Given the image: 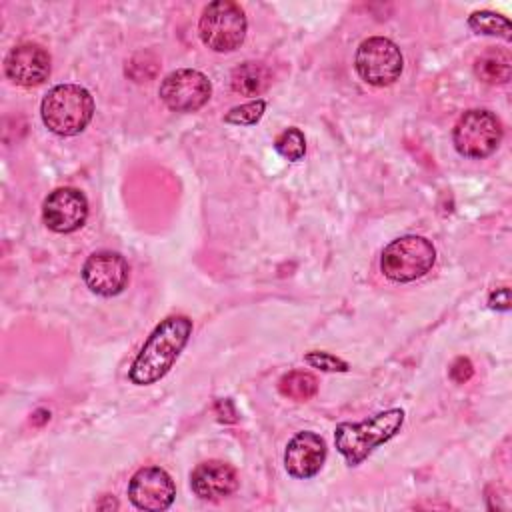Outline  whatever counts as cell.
<instances>
[{
    "label": "cell",
    "instance_id": "obj_15",
    "mask_svg": "<svg viewBox=\"0 0 512 512\" xmlns=\"http://www.w3.org/2000/svg\"><path fill=\"white\" fill-rule=\"evenodd\" d=\"M270 84V70L262 62L246 60L230 74V86L240 96H258Z\"/></svg>",
    "mask_w": 512,
    "mask_h": 512
},
{
    "label": "cell",
    "instance_id": "obj_13",
    "mask_svg": "<svg viewBox=\"0 0 512 512\" xmlns=\"http://www.w3.org/2000/svg\"><path fill=\"white\" fill-rule=\"evenodd\" d=\"M326 460V442L312 430L294 434L284 450V468L290 476L306 480L320 472Z\"/></svg>",
    "mask_w": 512,
    "mask_h": 512
},
{
    "label": "cell",
    "instance_id": "obj_3",
    "mask_svg": "<svg viewBox=\"0 0 512 512\" xmlns=\"http://www.w3.org/2000/svg\"><path fill=\"white\" fill-rule=\"evenodd\" d=\"M40 116L50 132L58 136H76L94 116V98L78 84H58L44 96Z\"/></svg>",
    "mask_w": 512,
    "mask_h": 512
},
{
    "label": "cell",
    "instance_id": "obj_5",
    "mask_svg": "<svg viewBox=\"0 0 512 512\" xmlns=\"http://www.w3.org/2000/svg\"><path fill=\"white\" fill-rule=\"evenodd\" d=\"M246 14L244 10L230 0L210 2L200 16L198 32L204 46L214 52H232L236 50L246 36Z\"/></svg>",
    "mask_w": 512,
    "mask_h": 512
},
{
    "label": "cell",
    "instance_id": "obj_23",
    "mask_svg": "<svg viewBox=\"0 0 512 512\" xmlns=\"http://www.w3.org/2000/svg\"><path fill=\"white\" fill-rule=\"evenodd\" d=\"M488 306H490L492 310H500V312L510 310V288H508V286L496 288V290L488 296Z\"/></svg>",
    "mask_w": 512,
    "mask_h": 512
},
{
    "label": "cell",
    "instance_id": "obj_2",
    "mask_svg": "<svg viewBox=\"0 0 512 512\" xmlns=\"http://www.w3.org/2000/svg\"><path fill=\"white\" fill-rule=\"evenodd\" d=\"M404 424L402 408H388L362 422H340L334 430L336 450L348 466L362 464L374 448L394 438Z\"/></svg>",
    "mask_w": 512,
    "mask_h": 512
},
{
    "label": "cell",
    "instance_id": "obj_18",
    "mask_svg": "<svg viewBox=\"0 0 512 512\" xmlns=\"http://www.w3.org/2000/svg\"><path fill=\"white\" fill-rule=\"evenodd\" d=\"M468 26L476 34H486V36H498L502 40H510L512 36V26L510 20L502 14L490 12V10H476L468 16Z\"/></svg>",
    "mask_w": 512,
    "mask_h": 512
},
{
    "label": "cell",
    "instance_id": "obj_8",
    "mask_svg": "<svg viewBox=\"0 0 512 512\" xmlns=\"http://www.w3.org/2000/svg\"><path fill=\"white\" fill-rule=\"evenodd\" d=\"M212 94L208 76L194 68H178L164 76L158 88L160 100L174 112H196Z\"/></svg>",
    "mask_w": 512,
    "mask_h": 512
},
{
    "label": "cell",
    "instance_id": "obj_9",
    "mask_svg": "<svg viewBox=\"0 0 512 512\" xmlns=\"http://www.w3.org/2000/svg\"><path fill=\"white\" fill-rule=\"evenodd\" d=\"M88 218V200L84 192L72 186L52 190L42 204L44 224L58 234H70L84 226Z\"/></svg>",
    "mask_w": 512,
    "mask_h": 512
},
{
    "label": "cell",
    "instance_id": "obj_12",
    "mask_svg": "<svg viewBox=\"0 0 512 512\" xmlns=\"http://www.w3.org/2000/svg\"><path fill=\"white\" fill-rule=\"evenodd\" d=\"M4 72L18 86H40L50 76V54L32 42L18 44L6 54Z\"/></svg>",
    "mask_w": 512,
    "mask_h": 512
},
{
    "label": "cell",
    "instance_id": "obj_1",
    "mask_svg": "<svg viewBox=\"0 0 512 512\" xmlns=\"http://www.w3.org/2000/svg\"><path fill=\"white\" fill-rule=\"evenodd\" d=\"M192 336V320L188 316L164 318L146 338L136 354L128 378L136 386H150L164 378Z\"/></svg>",
    "mask_w": 512,
    "mask_h": 512
},
{
    "label": "cell",
    "instance_id": "obj_4",
    "mask_svg": "<svg viewBox=\"0 0 512 512\" xmlns=\"http://www.w3.org/2000/svg\"><path fill=\"white\" fill-rule=\"evenodd\" d=\"M436 262L434 244L418 234L392 240L380 256V270L392 282H412L432 270Z\"/></svg>",
    "mask_w": 512,
    "mask_h": 512
},
{
    "label": "cell",
    "instance_id": "obj_10",
    "mask_svg": "<svg viewBox=\"0 0 512 512\" xmlns=\"http://www.w3.org/2000/svg\"><path fill=\"white\" fill-rule=\"evenodd\" d=\"M128 276L130 266L126 258L112 250L90 254L82 266L84 284L90 288V292L106 298L120 294L128 284Z\"/></svg>",
    "mask_w": 512,
    "mask_h": 512
},
{
    "label": "cell",
    "instance_id": "obj_20",
    "mask_svg": "<svg viewBox=\"0 0 512 512\" xmlns=\"http://www.w3.org/2000/svg\"><path fill=\"white\" fill-rule=\"evenodd\" d=\"M264 110H266V102L262 98H256V100H250L246 104L234 106L224 116V122L234 124V126H254L264 116Z\"/></svg>",
    "mask_w": 512,
    "mask_h": 512
},
{
    "label": "cell",
    "instance_id": "obj_6",
    "mask_svg": "<svg viewBox=\"0 0 512 512\" xmlns=\"http://www.w3.org/2000/svg\"><path fill=\"white\" fill-rule=\"evenodd\" d=\"M502 140V124L498 116L490 110L474 108L464 112L454 130L452 142L458 154L466 158H486L500 146Z\"/></svg>",
    "mask_w": 512,
    "mask_h": 512
},
{
    "label": "cell",
    "instance_id": "obj_19",
    "mask_svg": "<svg viewBox=\"0 0 512 512\" xmlns=\"http://www.w3.org/2000/svg\"><path fill=\"white\" fill-rule=\"evenodd\" d=\"M274 148L276 152L290 160V162H298L304 158L306 154V138H304V132L296 126L292 128H286L282 134H278V138L274 140Z\"/></svg>",
    "mask_w": 512,
    "mask_h": 512
},
{
    "label": "cell",
    "instance_id": "obj_16",
    "mask_svg": "<svg viewBox=\"0 0 512 512\" xmlns=\"http://www.w3.org/2000/svg\"><path fill=\"white\" fill-rule=\"evenodd\" d=\"M512 62L502 50L484 52L474 60V74L486 84H506L510 80Z\"/></svg>",
    "mask_w": 512,
    "mask_h": 512
},
{
    "label": "cell",
    "instance_id": "obj_22",
    "mask_svg": "<svg viewBox=\"0 0 512 512\" xmlns=\"http://www.w3.org/2000/svg\"><path fill=\"white\" fill-rule=\"evenodd\" d=\"M472 374H474L472 362H470L468 358H464V356L456 358V360L452 362V366H450V378H452L456 384L468 382V380L472 378Z\"/></svg>",
    "mask_w": 512,
    "mask_h": 512
},
{
    "label": "cell",
    "instance_id": "obj_11",
    "mask_svg": "<svg viewBox=\"0 0 512 512\" xmlns=\"http://www.w3.org/2000/svg\"><path fill=\"white\" fill-rule=\"evenodd\" d=\"M128 498L140 510H166L176 498V486L164 468L144 466L132 474Z\"/></svg>",
    "mask_w": 512,
    "mask_h": 512
},
{
    "label": "cell",
    "instance_id": "obj_7",
    "mask_svg": "<svg viewBox=\"0 0 512 512\" xmlns=\"http://www.w3.org/2000/svg\"><path fill=\"white\" fill-rule=\"evenodd\" d=\"M354 68L358 76L370 86H390L394 84L404 68V58L400 48L384 36H370L360 42Z\"/></svg>",
    "mask_w": 512,
    "mask_h": 512
},
{
    "label": "cell",
    "instance_id": "obj_14",
    "mask_svg": "<svg viewBox=\"0 0 512 512\" xmlns=\"http://www.w3.org/2000/svg\"><path fill=\"white\" fill-rule=\"evenodd\" d=\"M190 488L200 500L216 502L238 488V474L222 460H206L192 470Z\"/></svg>",
    "mask_w": 512,
    "mask_h": 512
},
{
    "label": "cell",
    "instance_id": "obj_21",
    "mask_svg": "<svg viewBox=\"0 0 512 512\" xmlns=\"http://www.w3.org/2000/svg\"><path fill=\"white\" fill-rule=\"evenodd\" d=\"M304 360L308 366L312 368H318L322 372H348L350 366L346 360L330 354V352H324V350H312V352H306L304 354Z\"/></svg>",
    "mask_w": 512,
    "mask_h": 512
},
{
    "label": "cell",
    "instance_id": "obj_17",
    "mask_svg": "<svg viewBox=\"0 0 512 512\" xmlns=\"http://www.w3.org/2000/svg\"><path fill=\"white\" fill-rule=\"evenodd\" d=\"M278 390L282 396H286L290 400L306 402L318 392V380L314 374H310L306 370H290L280 378Z\"/></svg>",
    "mask_w": 512,
    "mask_h": 512
}]
</instances>
